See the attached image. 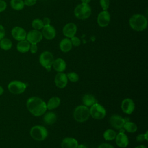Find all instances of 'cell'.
Returning <instances> with one entry per match:
<instances>
[{
  "instance_id": "6da1fadb",
  "label": "cell",
  "mask_w": 148,
  "mask_h": 148,
  "mask_svg": "<svg viewBox=\"0 0 148 148\" xmlns=\"http://www.w3.org/2000/svg\"><path fill=\"white\" fill-rule=\"evenodd\" d=\"M26 105L29 112L35 116H42L46 112L47 109L46 103L37 97H32L28 98Z\"/></svg>"
},
{
  "instance_id": "7a4b0ae2",
  "label": "cell",
  "mask_w": 148,
  "mask_h": 148,
  "mask_svg": "<svg viewBox=\"0 0 148 148\" xmlns=\"http://www.w3.org/2000/svg\"><path fill=\"white\" fill-rule=\"evenodd\" d=\"M129 24L132 29L136 31H142L147 28V20L142 14H135L130 18Z\"/></svg>"
},
{
  "instance_id": "3957f363",
  "label": "cell",
  "mask_w": 148,
  "mask_h": 148,
  "mask_svg": "<svg viewBox=\"0 0 148 148\" xmlns=\"http://www.w3.org/2000/svg\"><path fill=\"white\" fill-rule=\"evenodd\" d=\"M91 14V8L88 4L80 3L77 5L74 9V14L80 20L88 18Z\"/></svg>"
},
{
  "instance_id": "277c9868",
  "label": "cell",
  "mask_w": 148,
  "mask_h": 148,
  "mask_svg": "<svg viewBox=\"0 0 148 148\" xmlns=\"http://www.w3.org/2000/svg\"><path fill=\"white\" fill-rule=\"evenodd\" d=\"M90 116L89 109L85 105H80L77 106L73 112L75 120L80 123L87 120Z\"/></svg>"
},
{
  "instance_id": "5b68a950",
  "label": "cell",
  "mask_w": 148,
  "mask_h": 148,
  "mask_svg": "<svg viewBox=\"0 0 148 148\" xmlns=\"http://www.w3.org/2000/svg\"><path fill=\"white\" fill-rule=\"evenodd\" d=\"M47 130L43 126L35 125L32 127L30 130L31 136L37 141L45 140L47 138Z\"/></svg>"
},
{
  "instance_id": "8992f818",
  "label": "cell",
  "mask_w": 148,
  "mask_h": 148,
  "mask_svg": "<svg viewBox=\"0 0 148 148\" xmlns=\"http://www.w3.org/2000/svg\"><path fill=\"white\" fill-rule=\"evenodd\" d=\"M89 110L90 114L94 119H102L106 116V110L105 108L97 102L92 105Z\"/></svg>"
},
{
  "instance_id": "52a82bcc",
  "label": "cell",
  "mask_w": 148,
  "mask_h": 148,
  "mask_svg": "<svg viewBox=\"0 0 148 148\" xmlns=\"http://www.w3.org/2000/svg\"><path fill=\"white\" fill-rule=\"evenodd\" d=\"M54 57L50 51H45L42 53L39 56V62L42 66L50 71L53 61Z\"/></svg>"
},
{
  "instance_id": "ba28073f",
  "label": "cell",
  "mask_w": 148,
  "mask_h": 148,
  "mask_svg": "<svg viewBox=\"0 0 148 148\" xmlns=\"http://www.w3.org/2000/svg\"><path fill=\"white\" fill-rule=\"evenodd\" d=\"M26 87L27 85L25 83L18 80H13L10 82L8 86L9 91L11 93L16 95L24 92Z\"/></svg>"
},
{
  "instance_id": "9c48e42d",
  "label": "cell",
  "mask_w": 148,
  "mask_h": 148,
  "mask_svg": "<svg viewBox=\"0 0 148 148\" xmlns=\"http://www.w3.org/2000/svg\"><path fill=\"white\" fill-rule=\"evenodd\" d=\"M42 38L43 36L42 32H40L39 30L32 29L29 31L28 33H27L26 40L28 42H29L30 44H37L38 43L41 41Z\"/></svg>"
},
{
  "instance_id": "30bf717a",
  "label": "cell",
  "mask_w": 148,
  "mask_h": 148,
  "mask_svg": "<svg viewBox=\"0 0 148 148\" xmlns=\"http://www.w3.org/2000/svg\"><path fill=\"white\" fill-rule=\"evenodd\" d=\"M110 21V14L108 10L101 12L97 17V23L99 26L105 27L108 25Z\"/></svg>"
},
{
  "instance_id": "8fae6325",
  "label": "cell",
  "mask_w": 148,
  "mask_h": 148,
  "mask_svg": "<svg viewBox=\"0 0 148 148\" xmlns=\"http://www.w3.org/2000/svg\"><path fill=\"white\" fill-rule=\"evenodd\" d=\"M110 125L116 130H121L123 128L125 120L119 115L113 114L109 119Z\"/></svg>"
},
{
  "instance_id": "7c38bea8",
  "label": "cell",
  "mask_w": 148,
  "mask_h": 148,
  "mask_svg": "<svg viewBox=\"0 0 148 148\" xmlns=\"http://www.w3.org/2000/svg\"><path fill=\"white\" fill-rule=\"evenodd\" d=\"M11 34L13 38L16 40L20 41L26 39L27 32L23 28L16 26L13 28L11 31Z\"/></svg>"
},
{
  "instance_id": "4fadbf2b",
  "label": "cell",
  "mask_w": 148,
  "mask_h": 148,
  "mask_svg": "<svg viewBox=\"0 0 148 148\" xmlns=\"http://www.w3.org/2000/svg\"><path fill=\"white\" fill-rule=\"evenodd\" d=\"M121 108L124 113L131 114L135 109V104L132 99L125 98L122 101Z\"/></svg>"
},
{
  "instance_id": "5bb4252c",
  "label": "cell",
  "mask_w": 148,
  "mask_h": 148,
  "mask_svg": "<svg viewBox=\"0 0 148 148\" xmlns=\"http://www.w3.org/2000/svg\"><path fill=\"white\" fill-rule=\"evenodd\" d=\"M77 31V27L75 24L73 23H67L62 29V32L65 36L68 38L73 37Z\"/></svg>"
},
{
  "instance_id": "9a60e30c",
  "label": "cell",
  "mask_w": 148,
  "mask_h": 148,
  "mask_svg": "<svg viewBox=\"0 0 148 148\" xmlns=\"http://www.w3.org/2000/svg\"><path fill=\"white\" fill-rule=\"evenodd\" d=\"M54 82L57 87L60 88H64L68 83L66 75L62 72H58L55 76Z\"/></svg>"
},
{
  "instance_id": "2e32d148",
  "label": "cell",
  "mask_w": 148,
  "mask_h": 148,
  "mask_svg": "<svg viewBox=\"0 0 148 148\" xmlns=\"http://www.w3.org/2000/svg\"><path fill=\"white\" fill-rule=\"evenodd\" d=\"M42 34L43 37L48 40L53 39L56 35V31L53 26L48 25L44 26L42 28Z\"/></svg>"
},
{
  "instance_id": "e0dca14e",
  "label": "cell",
  "mask_w": 148,
  "mask_h": 148,
  "mask_svg": "<svg viewBox=\"0 0 148 148\" xmlns=\"http://www.w3.org/2000/svg\"><path fill=\"white\" fill-rule=\"evenodd\" d=\"M115 139L116 145L120 147L124 148L126 147L128 145V138L127 136L123 132V131L119 132L117 135H116Z\"/></svg>"
},
{
  "instance_id": "ac0fdd59",
  "label": "cell",
  "mask_w": 148,
  "mask_h": 148,
  "mask_svg": "<svg viewBox=\"0 0 148 148\" xmlns=\"http://www.w3.org/2000/svg\"><path fill=\"white\" fill-rule=\"evenodd\" d=\"M77 141L72 138H65L61 142L62 148H77Z\"/></svg>"
},
{
  "instance_id": "d6986e66",
  "label": "cell",
  "mask_w": 148,
  "mask_h": 148,
  "mask_svg": "<svg viewBox=\"0 0 148 148\" xmlns=\"http://www.w3.org/2000/svg\"><path fill=\"white\" fill-rule=\"evenodd\" d=\"M54 69L58 72H62L66 69V62L61 58H58L54 60L53 63Z\"/></svg>"
},
{
  "instance_id": "ffe728a7",
  "label": "cell",
  "mask_w": 148,
  "mask_h": 148,
  "mask_svg": "<svg viewBox=\"0 0 148 148\" xmlns=\"http://www.w3.org/2000/svg\"><path fill=\"white\" fill-rule=\"evenodd\" d=\"M30 43L28 42L27 40L24 39L23 40L18 41V42L17 44V50L18 51L24 53H27L29 50L30 49Z\"/></svg>"
},
{
  "instance_id": "44dd1931",
  "label": "cell",
  "mask_w": 148,
  "mask_h": 148,
  "mask_svg": "<svg viewBox=\"0 0 148 148\" xmlns=\"http://www.w3.org/2000/svg\"><path fill=\"white\" fill-rule=\"evenodd\" d=\"M72 47V45L69 38H64L60 43V49L62 52L67 53L71 50Z\"/></svg>"
},
{
  "instance_id": "7402d4cb",
  "label": "cell",
  "mask_w": 148,
  "mask_h": 148,
  "mask_svg": "<svg viewBox=\"0 0 148 148\" xmlns=\"http://www.w3.org/2000/svg\"><path fill=\"white\" fill-rule=\"evenodd\" d=\"M60 99L57 97H53L51 98L46 105L47 109L49 110H52L57 108L60 104Z\"/></svg>"
},
{
  "instance_id": "603a6c76",
  "label": "cell",
  "mask_w": 148,
  "mask_h": 148,
  "mask_svg": "<svg viewBox=\"0 0 148 148\" xmlns=\"http://www.w3.org/2000/svg\"><path fill=\"white\" fill-rule=\"evenodd\" d=\"M83 102L86 106H91L92 105L97 103V100L92 95L86 94L83 97Z\"/></svg>"
},
{
  "instance_id": "cb8c5ba5",
  "label": "cell",
  "mask_w": 148,
  "mask_h": 148,
  "mask_svg": "<svg viewBox=\"0 0 148 148\" xmlns=\"http://www.w3.org/2000/svg\"><path fill=\"white\" fill-rule=\"evenodd\" d=\"M57 119V116L56 114L53 112H48L46 113L43 117L44 122L49 125L54 124Z\"/></svg>"
},
{
  "instance_id": "d4e9b609",
  "label": "cell",
  "mask_w": 148,
  "mask_h": 148,
  "mask_svg": "<svg viewBox=\"0 0 148 148\" xmlns=\"http://www.w3.org/2000/svg\"><path fill=\"white\" fill-rule=\"evenodd\" d=\"M10 6L14 10H21L25 5L23 0H10Z\"/></svg>"
},
{
  "instance_id": "484cf974",
  "label": "cell",
  "mask_w": 148,
  "mask_h": 148,
  "mask_svg": "<svg viewBox=\"0 0 148 148\" xmlns=\"http://www.w3.org/2000/svg\"><path fill=\"white\" fill-rule=\"evenodd\" d=\"M0 47L4 50H9L12 47V42L9 39L3 38L0 40Z\"/></svg>"
},
{
  "instance_id": "4316f807",
  "label": "cell",
  "mask_w": 148,
  "mask_h": 148,
  "mask_svg": "<svg viewBox=\"0 0 148 148\" xmlns=\"http://www.w3.org/2000/svg\"><path fill=\"white\" fill-rule=\"evenodd\" d=\"M123 127L127 132L130 133L135 132L138 129L136 125L134 123L131 121H125Z\"/></svg>"
},
{
  "instance_id": "83f0119b",
  "label": "cell",
  "mask_w": 148,
  "mask_h": 148,
  "mask_svg": "<svg viewBox=\"0 0 148 148\" xmlns=\"http://www.w3.org/2000/svg\"><path fill=\"white\" fill-rule=\"evenodd\" d=\"M116 132L111 129L106 130L103 133V138L106 140H112L115 139Z\"/></svg>"
},
{
  "instance_id": "f1b7e54d",
  "label": "cell",
  "mask_w": 148,
  "mask_h": 148,
  "mask_svg": "<svg viewBox=\"0 0 148 148\" xmlns=\"http://www.w3.org/2000/svg\"><path fill=\"white\" fill-rule=\"evenodd\" d=\"M32 27L34 29L39 30L43 28L44 27L42 20L39 18H35L32 21Z\"/></svg>"
},
{
  "instance_id": "f546056e",
  "label": "cell",
  "mask_w": 148,
  "mask_h": 148,
  "mask_svg": "<svg viewBox=\"0 0 148 148\" xmlns=\"http://www.w3.org/2000/svg\"><path fill=\"white\" fill-rule=\"evenodd\" d=\"M67 78L71 82H76L79 80V76L75 72H70L66 75Z\"/></svg>"
},
{
  "instance_id": "4dcf8cb0",
  "label": "cell",
  "mask_w": 148,
  "mask_h": 148,
  "mask_svg": "<svg viewBox=\"0 0 148 148\" xmlns=\"http://www.w3.org/2000/svg\"><path fill=\"white\" fill-rule=\"evenodd\" d=\"M99 3L103 10H107L109 7L110 1L109 0H99Z\"/></svg>"
},
{
  "instance_id": "1f68e13d",
  "label": "cell",
  "mask_w": 148,
  "mask_h": 148,
  "mask_svg": "<svg viewBox=\"0 0 148 148\" xmlns=\"http://www.w3.org/2000/svg\"><path fill=\"white\" fill-rule=\"evenodd\" d=\"M147 134H148V131H146V132L145 134H139L138 135L136 138V139L138 142H142L144 140H148V135H147Z\"/></svg>"
},
{
  "instance_id": "d6a6232c",
  "label": "cell",
  "mask_w": 148,
  "mask_h": 148,
  "mask_svg": "<svg viewBox=\"0 0 148 148\" xmlns=\"http://www.w3.org/2000/svg\"><path fill=\"white\" fill-rule=\"evenodd\" d=\"M71 41L72 45H73L74 46H79L80 45V43H81V41L80 39L75 36L71 38Z\"/></svg>"
},
{
  "instance_id": "836d02e7",
  "label": "cell",
  "mask_w": 148,
  "mask_h": 148,
  "mask_svg": "<svg viewBox=\"0 0 148 148\" xmlns=\"http://www.w3.org/2000/svg\"><path fill=\"white\" fill-rule=\"evenodd\" d=\"M24 5L27 6H32L36 4V0H24Z\"/></svg>"
},
{
  "instance_id": "e575fe53",
  "label": "cell",
  "mask_w": 148,
  "mask_h": 148,
  "mask_svg": "<svg viewBox=\"0 0 148 148\" xmlns=\"http://www.w3.org/2000/svg\"><path fill=\"white\" fill-rule=\"evenodd\" d=\"M7 7L6 2L4 0H0V12H3Z\"/></svg>"
},
{
  "instance_id": "d590c367",
  "label": "cell",
  "mask_w": 148,
  "mask_h": 148,
  "mask_svg": "<svg viewBox=\"0 0 148 148\" xmlns=\"http://www.w3.org/2000/svg\"><path fill=\"white\" fill-rule=\"evenodd\" d=\"M29 50H30L31 53L35 54L37 52V50H38V47H37L36 44H35V43L31 44Z\"/></svg>"
},
{
  "instance_id": "8d00e7d4",
  "label": "cell",
  "mask_w": 148,
  "mask_h": 148,
  "mask_svg": "<svg viewBox=\"0 0 148 148\" xmlns=\"http://www.w3.org/2000/svg\"><path fill=\"white\" fill-rule=\"evenodd\" d=\"M5 36V29L3 26L0 24V40L3 39Z\"/></svg>"
},
{
  "instance_id": "74e56055",
  "label": "cell",
  "mask_w": 148,
  "mask_h": 148,
  "mask_svg": "<svg viewBox=\"0 0 148 148\" xmlns=\"http://www.w3.org/2000/svg\"><path fill=\"white\" fill-rule=\"evenodd\" d=\"M98 148H114L112 145H110V144H108V143H102L98 147Z\"/></svg>"
},
{
  "instance_id": "f35d334b",
  "label": "cell",
  "mask_w": 148,
  "mask_h": 148,
  "mask_svg": "<svg viewBox=\"0 0 148 148\" xmlns=\"http://www.w3.org/2000/svg\"><path fill=\"white\" fill-rule=\"evenodd\" d=\"M42 22H43V25L44 26H46V25H50V22H51V20L48 17H44L42 20Z\"/></svg>"
},
{
  "instance_id": "ab89813d",
  "label": "cell",
  "mask_w": 148,
  "mask_h": 148,
  "mask_svg": "<svg viewBox=\"0 0 148 148\" xmlns=\"http://www.w3.org/2000/svg\"><path fill=\"white\" fill-rule=\"evenodd\" d=\"M82 3L84 4H88V3L91 1V0H81Z\"/></svg>"
},
{
  "instance_id": "60d3db41",
  "label": "cell",
  "mask_w": 148,
  "mask_h": 148,
  "mask_svg": "<svg viewBox=\"0 0 148 148\" xmlns=\"http://www.w3.org/2000/svg\"><path fill=\"white\" fill-rule=\"evenodd\" d=\"M77 148H87V147L86 146H84L82 144H80V145H78Z\"/></svg>"
},
{
  "instance_id": "b9f144b4",
  "label": "cell",
  "mask_w": 148,
  "mask_h": 148,
  "mask_svg": "<svg viewBox=\"0 0 148 148\" xmlns=\"http://www.w3.org/2000/svg\"><path fill=\"white\" fill-rule=\"evenodd\" d=\"M3 91H4V90L3 87L0 86V95H1L3 93Z\"/></svg>"
},
{
  "instance_id": "7bdbcfd3",
  "label": "cell",
  "mask_w": 148,
  "mask_h": 148,
  "mask_svg": "<svg viewBox=\"0 0 148 148\" xmlns=\"http://www.w3.org/2000/svg\"><path fill=\"white\" fill-rule=\"evenodd\" d=\"M135 148H146V147L143 146V145H140V146H138L136 147Z\"/></svg>"
}]
</instances>
